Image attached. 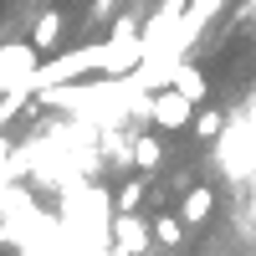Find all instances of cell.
<instances>
[{"label": "cell", "mask_w": 256, "mask_h": 256, "mask_svg": "<svg viewBox=\"0 0 256 256\" xmlns=\"http://www.w3.org/2000/svg\"><path fill=\"white\" fill-rule=\"evenodd\" d=\"M216 159H220V169H226V180L251 184V174H256V138H251V128H246V113H236V118L220 128Z\"/></svg>", "instance_id": "cell-1"}, {"label": "cell", "mask_w": 256, "mask_h": 256, "mask_svg": "<svg viewBox=\"0 0 256 256\" xmlns=\"http://www.w3.org/2000/svg\"><path fill=\"white\" fill-rule=\"evenodd\" d=\"M36 72H41V52L31 41H6L0 46V92L6 98H31Z\"/></svg>", "instance_id": "cell-2"}, {"label": "cell", "mask_w": 256, "mask_h": 256, "mask_svg": "<svg viewBox=\"0 0 256 256\" xmlns=\"http://www.w3.org/2000/svg\"><path fill=\"white\" fill-rule=\"evenodd\" d=\"M148 118H154V128H164V134H180V128L195 123V102L184 92H174V88H159L148 98Z\"/></svg>", "instance_id": "cell-3"}, {"label": "cell", "mask_w": 256, "mask_h": 256, "mask_svg": "<svg viewBox=\"0 0 256 256\" xmlns=\"http://www.w3.org/2000/svg\"><path fill=\"white\" fill-rule=\"evenodd\" d=\"M148 241H154V220L144 226L134 210H123V216L113 220V251H118V256H144Z\"/></svg>", "instance_id": "cell-4"}, {"label": "cell", "mask_w": 256, "mask_h": 256, "mask_svg": "<svg viewBox=\"0 0 256 256\" xmlns=\"http://www.w3.org/2000/svg\"><path fill=\"white\" fill-rule=\"evenodd\" d=\"M169 88H174V92H184L190 102H195V108L210 98V82H205V72H200L190 56H180V62H174V72H169Z\"/></svg>", "instance_id": "cell-5"}, {"label": "cell", "mask_w": 256, "mask_h": 256, "mask_svg": "<svg viewBox=\"0 0 256 256\" xmlns=\"http://www.w3.org/2000/svg\"><path fill=\"white\" fill-rule=\"evenodd\" d=\"M210 216H216V190L210 184H190L184 200H180V220L184 226H205Z\"/></svg>", "instance_id": "cell-6"}, {"label": "cell", "mask_w": 256, "mask_h": 256, "mask_svg": "<svg viewBox=\"0 0 256 256\" xmlns=\"http://www.w3.org/2000/svg\"><path fill=\"white\" fill-rule=\"evenodd\" d=\"M62 31H67V16H62V10H41L36 16V31H31V46L46 56L52 46H62Z\"/></svg>", "instance_id": "cell-7"}, {"label": "cell", "mask_w": 256, "mask_h": 256, "mask_svg": "<svg viewBox=\"0 0 256 256\" xmlns=\"http://www.w3.org/2000/svg\"><path fill=\"white\" fill-rule=\"evenodd\" d=\"M159 159H164V144H159L154 134H148V138H134V164H138V169H154Z\"/></svg>", "instance_id": "cell-8"}, {"label": "cell", "mask_w": 256, "mask_h": 256, "mask_svg": "<svg viewBox=\"0 0 256 256\" xmlns=\"http://www.w3.org/2000/svg\"><path fill=\"white\" fill-rule=\"evenodd\" d=\"M184 230H190V226H184L180 216H159V220H154V241H164V246H180V241H184Z\"/></svg>", "instance_id": "cell-9"}, {"label": "cell", "mask_w": 256, "mask_h": 256, "mask_svg": "<svg viewBox=\"0 0 256 256\" xmlns=\"http://www.w3.org/2000/svg\"><path fill=\"white\" fill-rule=\"evenodd\" d=\"M220 128H226V123H220V113H216V108H210V113H200V118H195V134H200V138H210V144L220 138Z\"/></svg>", "instance_id": "cell-10"}, {"label": "cell", "mask_w": 256, "mask_h": 256, "mask_svg": "<svg viewBox=\"0 0 256 256\" xmlns=\"http://www.w3.org/2000/svg\"><path fill=\"white\" fill-rule=\"evenodd\" d=\"M108 41H144V36H138V20H134V16H118L113 31H108Z\"/></svg>", "instance_id": "cell-11"}, {"label": "cell", "mask_w": 256, "mask_h": 256, "mask_svg": "<svg viewBox=\"0 0 256 256\" xmlns=\"http://www.w3.org/2000/svg\"><path fill=\"white\" fill-rule=\"evenodd\" d=\"M138 195H144V180H128V190L118 195V205H123V210H134V205H138Z\"/></svg>", "instance_id": "cell-12"}, {"label": "cell", "mask_w": 256, "mask_h": 256, "mask_svg": "<svg viewBox=\"0 0 256 256\" xmlns=\"http://www.w3.org/2000/svg\"><path fill=\"white\" fill-rule=\"evenodd\" d=\"M246 113V128H251V138H256V98H251V108H241Z\"/></svg>", "instance_id": "cell-13"}, {"label": "cell", "mask_w": 256, "mask_h": 256, "mask_svg": "<svg viewBox=\"0 0 256 256\" xmlns=\"http://www.w3.org/2000/svg\"><path fill=\"white\" fill-rule=\"evenodd\" d=\"M159 6H174V10H184V6H190V0H159Z\"/></svg>", "instance_id": "cell-14"}]
</instances>
